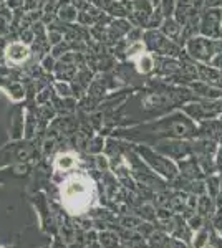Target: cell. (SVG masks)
Returning <instances> with one entry per match:
<instances>
[{"label": "cell", "mask_w": 222, "mask_h": 248, "mask_svg": "<svg viewBox=\"0 0 222 248\" xmlns=\"http://www.w3.org/2000/svg\"><path fill=\"white\" fill-rule=\"evenodd\" d=\"M192 90V93L203 99H221L222 98V90L217 86H212L209 83H204L201 79H196V81H191L188 85Z\"/></svg>", "instance_id": "cell-11"}, {"label": "cell", "mask_w": 222, "mask_h": 248, "mask_svg": "<svg viewBox=\"0 0 222 248\" xmlns=\"http://www.w3.org/2000/svg\"><path fill=\"white\" fill-rule=\"evenodd\" d=\"M3 58H5V65L14 70V68H23L34 58V50L30 45L20 42V40H14L9 42L3 48Z\"/></svg>", "instance_id": "cell-6"}, {"label": "cell", "mask_w": 222, "mask_h": 248, "mask_svg": "<svg viewBox=\"0 0 222 248\" xmlns=\"http://www.w3.org/2000/svg\"><path fill=\"white\" fill-rule=\"evenodd\" d=\"M130 2H131V12L128 20L135 27H141V29L146 30L149 18H151L153 12L156 9L154 0H130Z\"/></svg>", "instance_id": "cell-8"}, {"label": "cell", "mask_w": 222, "mask_h": 248, "mask_svg": "<svg viewBox=\"0 0 222 248\" xmlns=\"http://www.w3.org/2000/svg\"><path fill=\"white\" fill-rule=\"evenodd\" d=\"M51 90L56 96L60 98H73V88H71L70 81H60V79H55L51 83Z\"/></svg>", "instance_id": "cell-16"}, {"label": "cell", "mask_w": 222, "mask_h": 248, "mask_svg": "<svg viewBox=\"0 0 222 248\" xmlns=\"http://www.w3.org/2000/svg\"><path fill=\"white\" fill-rule=\"evenodd\" d=\"M40 65H42L43 71H45L47 75H48V73H53L55 65H56V58H55L51 53H47L45 57L42 58V62H40Z\"/></svg>", "instance_id": "cell-19"}, {"label": "cell", "mask_w": 222, "mask_h": 248, "mask_svg": "<svg viewBox=\"0 0 222 248\" xmlns=\"http://www.w3.org/2000/svg\"><path fill=\"white\" fill-rule=\"evenodd\" d=\"M205 9H222V0H205Z\"/></svg>", "instance_id": "cell-22"}, {"label": "cell", "mask_w": 222, "mask_h": 248, "mask_svg": "<svg viewBox=\"0 0 222 248\" xmlns=\"http://www.w3.org/2000/svg\"><path fill=\"white\" fill-rule=\"evenodd\" d=\"M143 42L146 43L148 51H151L153 55H157V57L179 58L184 51L183 45H179L174 40L168 38L159 30H144Z\"/></svg>", "instance_id": "cell-3"}, {"label": "cell", "mask_w": 222, "mask_h": 248, "mask_svg": "<svg viewBox=\"0 0 222 248\" xmlns=\"http://www.w3.org/2000/svg\"><path fill=\"white\" fill-rule=\"evenodd\" d=\"M204 248H214V247H212V245H205Z\"/></svg>", "instance_id": "cell-24"}, {"label": "cell", "mask_w": 222, "mask_h": 248, "mask_svg": "<svg viewBox=\"0 0 222 248\" xmlns=\"http://www.w3.org/2000/svg\"><path fill=\"white\" fill-rule=\"evenodd\" d=\"M207 190L212 197L219 195V192H221V177L219 175H211V177L207 179Z\"/></svg>", "instance_id": "cell-17"}, {"label": "cell", "mask_w": 222, "mask_h": 248, "mask_svg": "<svg viewBox=\"0 0 222 248\" xmlns=\"http://www.w3.org/2000/svg\"><path fill=\"white\" fill-rule=\"evenodd\" d=\"M177 2H184V3H188V5H192V7H196V9L203 10L205 0H177Z\"/></svg>", "instance_id": "cell-21"}, {"label": "cell", "mask_w": 222, "mask_h": 248, "mask_svg": "<svg viewBox=\"0 0 222 248\" xmlns=\"http://www.w3.org/2000/svg\"><path fill=\"white\" fill-rule=\"evenodd\" d=\"M205 245H209V232L205 229H199V232L194 235V247L204 248Z\"/></svg>", "instance_id": "cell-18"}, {"label": "cell", "mask_w": 222, "mask_h": 248, "mask_svg": "<svg viewBox=\"0 0 222 248\" xmlns=\"http://www.w3.org/2000/svg\"><path fill=\"white\" fill-rule=\"evenodd\" d=\"M163 35H166L168 38L174 40L181 45V33H183V25L181 23L176 22L174 17H168L163 20V23H161V27L157 29Z\"/></svg>", "instance_id": "cell-14"}, {"label": "cell", "mask_w": 222, "mask_h": 248, "mask_svg": "<svg viewBox=\"0 0 222 248\" xmlns=\"http://www.w3.org/2000/svg\"><path fill=\"white\" fill-rule=\"evenodd\" d=\"M214 162H216V169L222 174V146L217 147L216 155H214Z\"/></svg>", "instance_id": "cell-20"}, {"label": "cell", "mask_w": 222, "mask_h": 248, "mask_svg": "<svg viewBox=\"0 0 222 248\" xmlns=\"http://www.w3.org/2000/svg\"><path fill=\"white\" fill-rule=\"evenodd\" d=\"M56 14H58V18L62 20V22H67V23H75L76 18H78V9H76L71 2L58 3Z\"/></svg>", "instance_id": "cell-15"}, {"label": "cell", "mask_w": 222, "mask_h": 248, "mask_svg": "<svg viewBox=\"0 0 222 248\" xmlns=\"http://www.w3.org/2000/svg\"><path fill=\"white\" fill-rule=\"evenodd\" d=\"M98 190L90 177L83 170H73L60 184V199L63 207L73 215L85 214L95 205Z\"/></svg>", "instance_id": "cell-2"}, {"label": "cell", "mask_w": 222, "mask_h": 248, "mask_svg": "<svg viewBox=\"0 0 222 248\" xmlns=\"http://www.w3.org/2000/svg\"><path fill=\"white\" fill-rule=\"evenodd\" d=\"M7 2V0H0V5H2V3H5Z\"/></svg>", "instance_id": "cell-23"}, {"label": "cell", "mask_w": 222, "mask_h": 248, "mask_svg": "<svg viewBox=\"0 0 222 248\" xmlns=\"http://www.w3.org/2000/svg\"><path fill=\"white\" fill-rule=\"evenodd\" d=\"M135 151H136V154H139L141 157L144 159V162L151 167V170L157 172L159 175L172 179V177H176L177 172H179L174 161H171V159L166 157L164 154L157 153V151L149 149L146 146H136Z\"/></svg>", "instance_id": "cell-5"}, {"label": "cell", "mask_w": 222, "mask_h": 248, "mask_svg": "<svg viewBox=\"0 0 222 248\" xmlns=\"http://www.w3.org/2000/svg\"><path fill=\"white\" fill-rule=\"evenodd\" d=\"M221 17L222 9H204L199 15V35L207 38H221Z\"/></svg>", "instance_id": "cell-7"}, {"label": "cell", "mask_w": 222, "mask_h": 248, "mask_svg": "<svg viewBox=\"0 0 222 248\" xmlns=\"http://www.w3.org/2000/svg\"><path fill=\"white\" fill-rule=\"evenodd\" d=\"M0 90L9 96L10 101H14V103H20L27 98V88L22 81H18V79H5V81H0Z\"/></svg>", "instance_id": "cell-10"}, {"label": "cell", "mask_w": 222, "mask_h": 248, "mask_svg": "<svg viewBox=\"0 0 222 248\" xmlns=\"http://www.w3.org/2000/svg\"><path fill=\"white\" fill-rule=\"evenodd\" d=\"M183 48L186 55L194 60L196 63L211 65L214 55H216V40L203 37V35H196V37L186 40Z\"/></svg>", "instance_id": "cell-4"}, {"label": "cell", "mask_w": 222, "mask_h": 248, "mask_svg": "<svg viewBox=\"0 0 222 248\" xmlns=\"http://www.w3.org/2000/svg\"><path fill=\"white\" fill-rule=\"evenodd\" d=\"M78 155L75 153H60L56 154L55 161H53V167L55 170L58 172H63V174H70V172H73L76 167H78Z\"/></svg>", "instance_id": "cell-12"}, {"label": "cell", "mask_w": 222, "mask_h": 248, "mask_svg": "<svg viewBox=\"0 0 222 248\" xmlns=\"http://www.w3.org/2000/svg\"><path fill=\"white\" fill-rule=\"evenodd\" d=\"M135 63V70L139 75H151L156 68V57L151 51H144L143 55H139L138 58L133 60Z\"/></svg>", "instance_id": "cell-13"}, {"label": "cell", "mask_w": 222, "mask_h": 248, "mask_svg": "<svg viewBox=\"0 0 222 248\" xmlns=\"http://www.w3.org/2000/svg\"><path fill=\"white\" fill-rule=\"evenodd\" d=\"M118 133L128 139L141 138V141L146 136H154L156 139H194L199 138V124L189 118L184 111H172L163 119H154L148 124H141L138 127Z\"/></svg>", "instance_id": "cell-1"}, {"label": "cell", "mask_w": 222, "mask_h": 248, "mask_svg": "<svg viewBox=\"0 0 222 248\" xmlns=\"http://www.w3.org/2000/svg\"><path fill=\"white\" fill-rule=\"evenodd\" d=\"M133 23L128 18H116L111 20L110 25L106 27V35H104V43L108 45H116L120 40L126 38V35L130 33V30L133 29Z\"/></svg>", "instance_id": "cell-9"}]
</instances>
